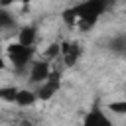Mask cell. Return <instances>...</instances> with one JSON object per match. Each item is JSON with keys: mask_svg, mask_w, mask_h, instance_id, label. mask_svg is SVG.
<instances>
[{"mask_svg": "<svg viewBox=\"0 0 126 126\" xmlns=\"http://www.w3.org/2000/svg\"><path fill=\"white\" fill-rule=\"evenodd\" d=\"M108 110L116 112V114H126V100H118V102H110Z\"/></svg>", "mask_w": 126, "mask_h": 126, "instance_id": "12", "label": "cell"}, {"mask_svg": "<svg viewBox=\"0 0 126 126\" xmlns=\"http://www.w3.org/2000/svg\"><path fill=\"white\" fill-rule=\"evenodd\" d=\"M83 57V45L77 43V41H63L59 43V53H57V59L69 69L73 65L79 63V59Z\"/></svg>", "mask_w": 126, "mask_h": 126, "instance_id": "3", "label": "cell"}, {"mask_svg": "<svg viewBox=\"0 0 126 126\" xmlns=\"http://www.w3.org/2000/svg\"><path fill=\"white\" fill-rule=\"evenodd\" d=\"M6 55H4V49H2V43H0V71H4L6 69Z\"/></svg>", "mask_w": 126, "mask_h": 126, "instance_id": "15", "label": "cell"}, {"mask_svg": "<svg viewBox=\"0 0 126 126\" xmlns=\"http://www.w3.org/2000/svg\"><path fill=\"white\" fill-rule=\"evenodd\" d=\"M83 124H85V126H112L110 118L104 114V110H102L98 104H94V106L85 114Z\"/></svg>", "mask_w": 126, "mask_h": 126, "instance_id": "6", "label": "cell"}, {"mask_svg": "<svg viewBox=\"0 0 126 126\" xmlns=\"http://www.w3.org/2000/svg\"><path fill=\"white\" fill-rule=\"evenodd\" d=\"M6 59L12 63V69L16 75H26L28 73V67L35 55V47L33 45H24L20 41H12L6 45V51H4Z\"/></svg>", "mask_w": 126, "mask_h": 126, "instance_id": "2", "label": "cell"}, {"mask_svg": "<svg viewBox=\"0 0 126 126\" xmlns=\"http://www.w3.org/2000/svg\"><path fill=\"white\" fill-rule=\"evenodd\" d=\"M51 73V61L49 59H32L30 67H28V83L30 85H39L43 83Z\"/></svg>", "mask_w": 126, "mask_h": 126, "instance_id": "5", "label": "cell"}, {"mask_svg": "<svg viewBox=\"0 0 126 126\" xmlns=\"http://www.w3.org/2000/svg\"><path fill=\"white\" fill-rule=\"evenodd\" d=\"M16 28H18L16 16H14L8 8L0 6V33H4V32H14Z\"/></svg>", "mask_w": 126, "mask_h": 126, "instance_id": "9", "label": "cell"}, {"mask_svg": "<svg viewBox=\"0 0 126 126\" xmlns=\"http://www.w3.org/2000/svg\"><path fill=\"white\" fill-rule=\"evenodd\" d=\"M16 2H20V4H30V2H33V0H0V6L8 8L10 4H16Z\"/></svg>", "mask_w": 126, "mask_h": 126, "instance_id": "14", "label": "cell"}, {"mask_svg": "<svg viewBox=\"0 0 126 126\" xmlns=\"http://www.w3.org/2000/svg\"><path fill=\"white\" fill-rule=\"evenodd\" d=\"M35 102H37L35 91H32V89H18L16 98H14V104H18L20 108H28V106H33Z\"/></svg>", "mask_w": 126, "mask_h": 126, "instance_id": "7", "label": "cell"}, {"mask_svg": "<svg viewBox=\"0 0 126 126\" xmlns=\"http://www.w3.org/2000/svg\"><path fill=\"white\" fill-rule=\"evenodd\" d=\"M59 89H61V73L51 69L49 77H47L43 83H39L37 89H35L37 100H49V98H53V96L59 93Z\"/></svg>", "mask_w": 126, "mask_h": 126, "instance_id": "4", "label": "cell"}, {"mask_svg": "<svg viewBox=\"0 0 126 126\" xmlns=\"http://www.w3.org/2000/svg\"><path fill=\"white\" fill-rule=\"evenodd\" d=\"M112 2L114 0H83V2L67 8L63 12V20L69 26L87 32L100 20V16L112 6Z\"/></svg>", "mask_w": 126, "mask_h": 126, "instance_id": "1", "label": "cell"}, {"mask_svg": "<svg viewBox=\"0 0 126 126\" xmlns=\"http://www.w3.org/2000/svg\"><path fill=\"white\" fill-rule=\"evenodd\" d=\"M16 41H20L24 45H35V41H37V26L35 24H30V26L20 28Z\"/></svg>", "mask_w": 126, "mask_h": 126, "instance_id": "8", "label": "cell"}, {"mask_svg": "<svg viewBox=\"0 0 126 126\" xmlns=\"http://www.w3.org/2000/svg\"><path fill=\"white\" fill-rule=\"evenodd\" d=\"M108 47H110L112 53H116V55H124V51H126V37H124L122 33L116 35V37H112L110 43H108Z\"/></svg>", "mask_w": 126, "mask_h": 126, "instance_id": "10", "label": "cell"}, {"mask_svg": "<svg viewBox=\"0 0 126 126\" xmlns=\"http://www.w3.org/2000/svg\"><path fill=\"white\" fill-rule=\"evenodd\" d=\"M57 53H59V43H51V45H49V49L43 53V57L51 61V59H57Z\"/></svg>", "mask_w": 126, "mask_h": 126, "instance_id": "13", "label": "cell"}, {"mask_svg": "<svg viewBox=\"0 0 126 126\" xmlns=\"http://www.w3.org/2000/svg\"><path fill=\"white\" fill-rule=\"evenodd\" d=\"M16 93H18V87H14V85H10V87H0V100H4V102H14Z\"/></svg>", "mask_w": 126, "mask_h": 126, "instance_id": "11", "label": "cell"}]
</instances>
